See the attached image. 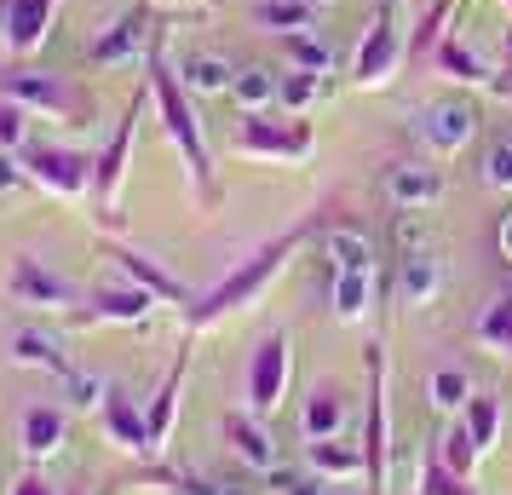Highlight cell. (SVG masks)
Returning a JSON list of instances; mask_svg holds the SVG:
<instances>
[{"label":"cell","mask_w":512,"mask_h":495,"mask_svg":"<svg viewBox=\"0 0 512 495\" xmlns=\"http://www.w3.org/2000/svg\"><path fill=\"white\" fill-rule=\"evenodd\" d=\"M501 260H512V213L501 219Z\"/></svg>","instance_id":"44"},{"label":"cell","mask_w":512,"mask_h":495,"mask_svg":"<svg viewBox=\"0 0 512 495\" xmlns=\"http://www.w3.org/2000/svg\"><path fill=\"white\" fill-rule=\"evenodd\" d=\"M231 64L225 58H213V52H185L179 58V81H185L190 93H213V98H225L231 93Z\"/></svg>","instance_id":"27"},{"label":"cell","mask_w":512,"mask_h":495,"mask_svg":"<svg viewBox=\"0 0 512 495\" xmlns=\"http://www.w3.org/2000/svg\"><path fill=\"white\" fill-rule=\"evenodd\" d=\"M139 104H144V98H133V104L121 110L110 144L98 150L93 196H98V208H104V219H116V196H121V185H127V162H133V139H139Z\"/></svg>","instance_id":"9"},{"label":"cell","mask_w":512,"mask_h":495,"mask_svg":"<svg viewBox=\"0 0 512 495\" xmlns=\"http://www.w3.org/2000/svg\"><path fill=\"white\" fill-rule=\"evenodd\" d=\"M150 306H156V294H144L139 283H127V288H104V294H93L87 317H98V323H150Z\"/></svg>","instance_id":"21"},{"label":"cell","mask_w":512,"mask_h":495,"mask_svg":"<svg viewBox=\"0 0 512 495\" xmlns=\"http://www.w3.org/2000/svg\"><path fill=\"white\" fill-rule=\"evenodd\" d=\"M438 288H443V265L432 254V236L409 213V219H397V294H403V306H432Z\"/></svg>","instance_id":"4"},{"label":"cell","mask_w":512,"mask_h":495,"mask_svg":"<svg viewBox=\"0 0 512 495\" xmlns=\"http://www.w3.org/2000/svg\"><path fill=\"white\" fill-rule=\"evenodd\" d=\"M58 24V0H0V41L18 52H41V41Z\"/></svg>","instance_id":"13"},{"label":"cell","mask_w":512,"mask_h":495,"mask_svg":"<svg viewBox=\"0 0 512 495\" xmlns=\"http://www.w3.org/2000/svg\"><path fill=\"white\" fill-rule=\"evenodd\" d=\"M110 260H116V271L127 277V283H139L144 294H156V300H179V306H196V300H202L196 288L179 283L173 271H162V265L150 260V254H133V248H121V254H110Z\"/></svg>","instance_id":"16"},{"label":"cell","mask_w":512,"mask_h":495,"mask_svg":"<svg viewBox=\"0 0 512 495\" xmlns=\"http://www.w3.org/2000/svg\"><path fill=\"white\" fill-rule=\"evenodd\" d=\"M0 93L18 98L24 110H41V116H52V121L93 110V98L75 93L64 75H47V70H6V75H0Z\"/></svg>","instance_id":"7"},{"label":"cell","mask_w":512,"mask_h":495,"mask_svg":"<svg viewBox=\"0 0 512 495\" xmlns=\"http://www.w3.org/2000/svg\"><path fill=\"white\" fill-rule=\"evenodd\" d=\"M317 98H323V75H317V70H288L277 81V104L288 110V116H305Z\"/></svg>","instance_id":"33"},{"label":"cell","mask_w":512,"mask_h":495,"mask_svg":"<svg viewBox=\"0 0 512 495\" xmlns=\"http://www.w3.org/2000/svg\"><path fill=\"white\" fill-rule=\"evenodd\" d=\"M64 432H70L64 409H52V403H29L24 426H18V444H24L29 461H47V455H58V449H64Z\"/></svg>","instance_id":"18"},{"label":"cell","mask_w":512,"mask_h":495,"mask_svg":"<svg viewBox=\"0 0 512 495\" xmlns=\"http://www.w3.org/2000/svg\"><path fill=\"white\" fill-rule=\"evenodd\" d=\"M443 467H455L466 478V472H472V461H478V449H472V438H466V426H455V432H443Z\"/></svg>","instance_id":"40"},{"label":"cell","mask_w":512,"mask_h":495,"mask_svg":"<svg viewBox=\"0 0 512 495\" xmlns=\"http://www.w3.org/2000/svg\"><path fill=\"white\" fill-rule=\"evenodd\" d=\"M29 173H24V156H12V150H0V196H12V190H24Z\"/></svg>","instance_id":"42"},{"label":"cell","mask_w":512,"mask_h":495,"mask_svg":"<svg viewBox=\"0 0 512 495\" xmlns=\"http://www.w3.org/2000/svg\"><path fill=\"white\" fill-rule=\"evenodd\" d=\"M104 426H110V438H116L121 449H139V455L156 449V438H150V415H139L121 392H110V403H104Z\"/></svg>","instance_id":"25"},{"label":"cell","mask_w":512,"mask_h":495,"mask_svg":"<svg viewBox=\"0 0 512 495\" xmlns=\"http://www.w3.org/2000/svg\"><path fill=\"white\" fill-rule=\"evenodd\" d=\"M288 334H265L259 340V352H254V363H248V409L254 415H277L282 409V398H288Z\"/></svg>","instance_id":"10"},{"label":"cell","mask_w":512,"mask_h":495,"mask_svg":"<svg viewBox=\"0 0 512 495\" xmlns=\"http://www.w3.org/2000/svg\"><path fill=\"white\" fill-rule=\"evenodd\" d=\"M282 52H288V64H294V70H317V75L334 70V52H328V41H323V35H311V29H300V35H282Z\"/></svg>","instance_id":"34"},{"label":"cell","mask_w":512,"mask_h":495,"mask_svg":"<svg viewBox=\"0 0 512 495\" xmlns=\"http://www.w3.org/2000/svg\"><path fill=\"white\" fill-rule=\"evenodd\" d=\"M6 495H58V490H52V484L41 478V472H24V478H18V484H12Z\"/></svg>","instance_id":"43"},{"label":"cell","mask_w":512,"mask_h":495,"mask_svg":"<svg viewBox=\"0 0 512 495\" xmlns=\"http://www.w3.org/2000/svg\"><path fill=\"white\" fill-rule=\"evenodd\" d=\"M369 375H374V392H369V484L374 490H392V472H386V449H392V432H386V357L374 352L369 357Z\"/></svg>","instance_id":"15"},{"label":"cell","mask_w":512,"mask_h":495,"mask_svg":"<svg viewBox=\"0 0 512 495\" xmlns=\"http://www.w3.org/2000/svg\"><path fill=\"white\" fill-rule=\"evenodd\" d=\"M420 495H466V478L455 467H443V455H432L420 472Z\"/></svg>","instance_id":"38"},{"label":"cell","mask_w":512,"mask_h":495,"mask_svg":"<svg viewBox=\"0 0 512 495\" xmlns=\"http://www.w3.org/2000/svg\"><path fill=\"white\" fill-rule=\"evenodd\" d=\"M0 150H29V110L18 98H0Z\"/></svg>","instance_id":"37"},{"label":"cell","mask_w":512,"mask_h":495,"mask_svg":"<svg viewBox=\"0 0 512 495\" xmlns=\"http://www.w3.org/2000/svg\"><path fill=\"white\" fill-rule=\"evenodd\" d=\"M225 438L236 444V455L248 461V467L259 472H277V438H271V426H265V415H254V409H242V415H225Z\"/></svg>","instance_id":"17"},{"label":"cell","mask_w":512,"mask_h":495,"mask_svg":"<svg viewBox=\"0 0 512 495\" xmlns=\"http://www.w3.org/2000/svg\"><path fill=\"white\" fill-rule=\"evenodd\" d=\"M403 58H409V47H403V29H397V6L386 0V6L374 12V24L363 29V47L351 58V81H357L363 93H380V87L397 81Z\"/></svg>","instance_id":"3"},{"label":"cell","mask_w":512,"mask_h":495,"mask_svg":"<svg viewBox=\"0 0 512 495\" xmlns=\"http://www.w3.org/2000/svg\"><path fill=\"white\" fill-rule=\"evenodd\" d=\"M277 81L282 75H271V70H259V64H242V70L231 75V104L242 110V116H259V110H271L277 104Z\"/></svg>","instance_id":"26"},{"label":"cell","mask_w":512,"mask_h":495,"mask_svg":"<svg viewBox=\"0 0 512 495\" xmlns=\"http://www.w3.org/2000/svg\"><path fill=\"white\" fill-rule=\"evenodd\" d=\"M472 334H478V346H489V352L512 357V294H495V300L478 311Z\"/></svg>","instance_id":"29"},{"label":"cell","mask_w":512,"mask_h":495,"mask_svg":"<svg viewBox=\"0 0 512 495\" xmlns=\"http://www.w3.org/2000/svg\"><path fill=\"white\" fill-rule=\"evenodd\" d=\"M150 47H156L150 12H144V6H133V12H121L116 24H110V29L93 41V64H98V70H116V64H133V58H144Z\"/></svg>","instance_id":"14"},{"label":"cell","mask_w":512,"mask_h":495,"mask_svg":"<svg viewBox=\"0 0 512 495\" xmlns=\"http://www.w3.org/2000/svg\"><path fill=\"white\" fill-rule=\"evenodd\" d=\"M150 98H156V110L167 121V139L179 144V156H185L196 196H213V162H208V144H202V121L190 110V87L179 81V70H167L162 29H156V47H150Z\"/></svg>","instance_id":"1"},{"label":"cell","mask_w":512,"mask_h":495,"mask_svg":"<svg viewBox=\"0 0 512 495\" xmlns=\"http://www.w3.org/2000/svg\"><path fill=\"white\" fill-rule=\"evenodd\" d=\"M6 294H12L18 306H35V311H75V306H87V300H81V288H75L70 277H58L52 265H41L35 254H12Z\"/></svg>","instance_id":"8"},{"label":"cell","mask_w":512,"mask_h":495,"mask_svg":"<svg viewBox=\"0 0 512 495\" xmlns=\"http://www.w3.org/2000/svg\"><path fill=\"white\" fill-rule=\"evenodd\" d=\"M426 398H432V409L438 415H461L466 403H472V380L461 375V369H432V380H426Z\"/></svg>","instance_id":"32"},{"label":"cell","mask_w":512,"mask_h":495,"mask_svg":"<svg viewBox=\"0 0 512 495\" xmlns=\"http://www.w3.org/2000/svg\"><path fill=\"white\" fill-rule=\"evenodd\" d=\"M185 375H190V346L179 352V363L167 369L162 392H156V403H150V438H156V449L167 444V426H173V409H179V392H185Z\"/></svg>","instance_id":"28"},{"label":"cell","mask_w":512,"mask_h":495,"mask_svg":"<svg viewBox=\"0 0 512 495\" xmlns=\"http://www.w3.org/2000/svg\"><path fill=\"white\" fill-rule=\"evenodd\" d=\"M64 392H70L75 409H104V403H110V380L87 375V369H70V375H64Z\"/></svg>","instance_id":"36"},{"label":"cell","mask_w":512,"mask_h":495,"mask_svg":"<svg viewBox=\"0 0 512 495\" xmlns=\"http://www.w3.org/2000/svg\"><path fill=\"white\" fill-rule=\"evenodd\" d=\"M24 173H29V185L52 190V196H87L93 190V173H98V156L64 150V144H29Z\"/></svg>","instance_id":"5"},{"label":"cell","mask_w":512,"mask_h":495,"mask_svg":"<svg viewBox=\"0 0 512 495\" xmlns=\"http://www.w3.org/2000/svg\"><path fill=\"white\" fill-rule=\"evenodd\" d=\"M507 294H512V288H507Z\"/></svg>","instance_id":"47"},{"label":"cell","mask_w":512,"mask_h":495,"mask_svg":"<svg viewBox=\"0 0 512 495\" xmlns=\"http://www.w3.org/2000/svg\"><path fill=\"white\" fill-rule=\"evenodd\" d=\"M449 12H455V0H438V6L426 12V24H420V35L409 41V52H438V41H443V24H449Z\"/></svg>","instance_id":"41"},{"label":"cell","mask_w":512,"mask_h":495,"mask_svg":"<svg viewBox=\"0 0 512 495\" xmlns=\"http://www.w3.org/2000/svg\"><path fill=\"white\" fill-rule=\"evenodd\" d=\"M311 467H317V478L346 484V478H363L369 472V449L346 444V438H323V444H311Z\"/></svg>","instance_id":"22"},{"label":"cell","mask_w":512,"mask_h":495,"mask_svg":"<svg viewBox=\"0 0 512 495\" xmlns=\"http://www.w3.org/2000/svg\"><path fill=\"white\" fill-rule=\"evenodd\" d=\"M432 64H438L443 75L466 81V87H489V93H501V70H495L489 58H478V52L466 47V41H455V35H443V41H438Z\"/></svg>","instance_id":"19"},{"label":"cell","mask_w":512,"mask_h":495,"mask_svg":"<svg viewBox=\"0 0 512 495\" xmlns=\"http://www.w3.org/2000/svg\"><path fill=\"white\" fill-rule=\"evenodd\" d=\"M461 415H466L461 426H466V438H472V449H478V455H489V449H495V438H501V398L478 392Z\"/></svg>","instance_id":"31"},{"label":"cell","mask_w":512,"mask_h":495,"mask_svg":"<svg viewBox=\"0 0 512 495\" xmlns=\"http://www.w3.org/2000/svg\"><path fill=\"white\" fill-rule=\"evenodd\" d=\"M300 6H311V12H317V6H334V0H300Z\"/></svg>","instance_id":"45"},{"label":"cell","mask_w":512,"mask_h":495,"mask_svg":"<svg viewBox=\"0 0 512 495\" xmlns=\"http://www.w3.org/2000/svg\"><path fill=\"white\" fill-rule=\"evenodd\" d=\"M380 190H386V202H392L397 213H432L443 196H449V179H443L438 167L392 162L386 167V179H380Z\"/></svg>","instance_id":"11"},{"label":"cell","mask_w":512,"mask_h":495,"mask_svg":"<svg viewBox=\"0 0 512 495\" xmlns=\"http://www.w3.org/2000/svg\"><path fill=\"white\" fill-rule=\"evenodd\" d=\"M484 185L489 190H512V139H495L484 150Z\"/></svg>","instance_id":"39"},{"label":"cell","mask_w":512,"mask_h":495,"mask_svg":"<svg viewBox=\"0 0 512 495\" xmlns=\"http://www.w3.org/2000/svg\"><path fill=\"white\" fill-rule=\"evenodd\" d=\"M323 260L334 265V277L340 271H374V248L363 231H351V225H328L323 231Z\"/></svg>","instance_id":"24"},{"label":"cell","mask_w":512,"mask_h":495,"mask_svg":"<svg viewBox=\"0 0 512 495\" xmlns=\"http://www.w3.org/2000/svg\"><path fill=\"white\" fill-rule=\"evenodd\" d=\"M254 24L277 29V35H300V29H311V6H300V0H265V6H254Z\"/></svg>","instance_id":"35"},{"label":"cell","mask_w":512,"mask_h":495,"mask_svg":"<svg viewBox=\"0 0 512 495\" xmlns=\"http://www.w3.org/2000/svg\"><path fill=\"white\" fill-rule=\"evenodd\" d=\"M501 6H507V12H512V0H501Z\"/></svg>","instance_id":"46"},{"label":"cell","mask_w":512,"mask_h":495,"mask_svg":"<svg viewBox=\"0 0 512 495\" xmlns=\"http://www.w3.org/2000/svg\"><path fill=\"white\" fill-rule=\"evenodd\" d=\"M12 363H24V369H47V375H70L75 363H70V352L52 340V334H41V329H24V334H12Z\"/></svg>","instance_id":"23"},{"label":"cell","mask_w":512,"mask_h":495,"mask_svg":"<svg viewBox=\"0 0 512 495\" xmlns=\"http://www.w3.org/2000/svg\"><path fill=\"white\" fill-rule=\"evenodd\" d=\"M311 144H317L311 121H271L265 110L259 116H242V127H236V150L242 156H259V162H305Z\"/></svg>","instance_id":"6"},{"label":"cell","mask_w":512,"mask_h":495,"mask_svg":"<svg viewBox=\"0 0 512 495\" xmlns=\"http://www.w3.org/2000/svg\"><path fill=\"white\" fill-rule=\"evenodd\" d=\"M300 242H305V225H300V231H288V236H277L271 248H259V254H254L248 265H236L231 277L213 288V294H202V300L190 306V329H208V323L231 317V311H248V306L259 300V294H265V288L277 283V271L288 265V254H294Z\"/></svg>","instance_id":"2"},{"label":"cell","mask_w":512,"mask_h":495,"mask_svg":"<svg viewBox=\"0 0 512 495\" xmlns=\"http://www.w3.org/2000/svg\"><path fill=\"white\" fill-rule=\"evenodd\" d=\"M369 294H374V271H340L334 277V317L340 323H363L369 317Z\"/></svg>","instance_id":"30"},{"label":"cell","mask_w":512,"mask_h":495,"mask_svg":"<svg viewBox=\"0 0 512 495\" xmlns=\"http://www.w3.org/2000/svg\"><path fill=\"white\" fill-rule=\"evenodd\" d=\"M472 133H478V104H472V98H455V93L438 98V104L426 110V121H420V139H426V150H438V156L466 150Z\"/></svg>","instance_id":"12"},{"label":"cell","mask_w":512,"mask_h":495,"mask_svg":"<svg viewBox=\"0 0 512 495\" xmlns=\"http://www.w3.org/2000/svg\"><path fill=\"white\" fill-rule=\"evenodd\" d=\"M300 426H305V444H323V438H346V398H340L334 386H311Z\"/></svg>","instance_id":"20"}]
</instances>
